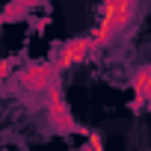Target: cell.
<instances>
[{
  "mask_svg": "<svg viewBox=\"0 0 151 151\" xmlns=\"http://www.w3.org/2000/svg\"><path fill=\"white\" fill-rule=\"evenodd\" d=\"M145 107H148V110H151V95H148V98H145Z\"/></svg>",
  "mask_w": 151,
  "mask_h": 151,
  "instance_id": "cell-9",
  "label": "cell"
},
{
  "mask_svg": "<svg viewBox=\"0 0 151 151\" xmlns=\"http://www.w3.org/2000/svg\"><path fill=\"white\" fill-rule=\"evenodd\" d=\"M42 107H45V116H47V124L53 133H86L77 119L71 116V107L65 101V89H62V80H56L45 95H42Z\"/></svg>",
  "mask_w": 151,
  "mask_h": 151,
  "instance_id": "cell-2",
  "label": "cell"
},
{
  "mask_svg": "<svg viewBox=\"0 0 151 151\" xmlns=\"http://www.w3.org/2000/svg\"><path fill=\"white\" fill-rule=\"evenodd\" d=\"M12 68H15V62H12V59H3V65H0V74H3V80H9V77H12Z\"/></svg>",
  "mask_w": 151,
  "mask_h": 151,
  "instance_id": "cell-7",
  "label": "cell"
},
{
  "mask_svg": "<svg viewBox=\"0 0 151 151\" xmlns=\"http://www.w3.org/2000/svg\"><path fill=\"white\" fill-rule=\"evenodd\" d=\"M130 89H133V95H139V98H148V95H151V62H145L142 68L133 71Z\"/></svg>",
  "mask_w": 151,
  "mask_h": 151,
  "instance_id": "cell-6",
  "label": "cell"
},
{
  "mask_svg": "<svg viewBox=\"0 0 151 151\" xmlns=\"http://www.w3.org/2000/svg\"><path fill=\"white\" fill-rule=\"evenodd\" d=\"M139 0H101V18L92 27V42L98 45V50H104L107 45H113L136 18Z\"/></svg>",
  "mask_w": 151,
  "mask_h": 151,
  "instance_id": "cell-1",
  "label": "cell"
},
{
  "mask_svg": "<svg viewBox=\"0 0 151 151\" xmlns=\"http://www.w3.org/2000/svg\"><path fill=\"white\" fill-rule=\"evenodd\" d=\"M77 151H95V148H92V145H89V142H86V145H80V148H77Z\"/></svg>",
  "mask_w": 151,
  "mask_h": 151,
  "instance_id": "cell-8",
  "label": "cell"
},
{
  "mask_svg": "<svg viewBox=\"0 0 151 151\" xmlns=\"http://www.w3.org/2000/svg\"><path fill=\"white\" fill-rule=\"evenodd\" d=\"M98 53H101V50H98V45L92 42V36H77V39H71V42H65V45L56 47L53 62L59 65V71H65V68H74V65L92 62Z\"/></svg>",
  "mask_w": 151,
  "mask_h": 151,
  "instance_id": "cell-4",
  "label": "cell"
},
{
  "mask_svg": "<svg viewBox=\"0 0 151 151\" xmlns=\"http://www.w3.org/2000/svg\"><path fill=\"white\" fill-rule=\"evenodd\" d=\"M45 0H9L6 9H3V24H12V21H21L27 18L36 6H42Z\"/></svg>",
  "mask_w": 151,
  "mask_h": 151,
  "instance_id": "cell-5",
  "label": "cell"
},
{
  "mask_svg": "<svg viewBox=\"0 0 151 151\" xmlns=\"http://www.w3.org/2000/svg\"><path fill=\"white\" fill-rule=\"evenodd\" d=\"M56 80H62V71H59V65L53 59L30 62V65H24L18 71V77H15V83H18V89L24 95H45Z\"/></svg>",
  "mask_w": 151,
  "mask_h": 151,
  "instance_id": "cell-3",
  "label": "cell"
}]
</instances>
